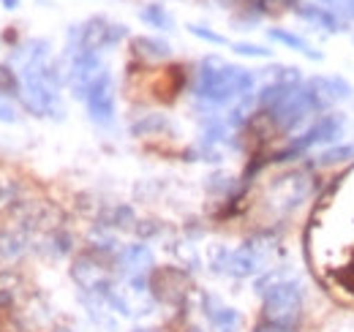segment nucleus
Instances as JSON below:
<instances>
[{
	"instance_id": "obj_1",
	"label": "nucleus",
	"mask_w": 354,
	"mask_h": 332,
	"mask_svg": "<svg viewBox=\"0 0 354 332\" xmlns=\"http://www.w3.org/2000/svg\"><path fill=\"white\" fill-rule=\"evenodd\" d=\"M259 104L270 115V120L275 123L278 131H297L308 123L310 115L319 112L313 95H310L308 84L300 82H275L267 84L259 93Z\"/></svg>"
},
{
	"instance_id": "obj_2",
	"label": "nucleus",
	"mask_w": 354,
	"mask_h": 332,
	"mask_svg": "<svg viewBox=\"0 0 354 332\" xmlns=\"http://www.w3.org/2000/svg\"><path fill=\"white\" fill-rule=\"evenodd\" d=\"M251 87H254L251 71L221 63L218 57H207L199 66L194 93H196V98H202L213 107H223V104H232V101L243 98L245 93H251Z\"/></svg>"
},
{
	"instance_id": "obj_3",
	"label": "nucleus",
	"mask_w": 354,
	"mask_h": 332,
	"mask_svg": "<svg viewBox=\"0 0 354 332\" xmlns=\"http://www.w3.org/2000/svg\"><path fill=\"white\" fill-rule=\"evenodd\" d=\"M259 294L265 302V322L295 327L303 313V286L286 273H270L259 281Z\"/></svg>"
},
{
	"instance_id": "obj_4",
	"label": "nucleus",
	"mask_w": 354,
	"mask_h": 332,
	"mask_svg": "<svg viewBox=\"0 0 354 332\" xmlns=\"http://www.w3.org/2000/svg\"><path fill=\"white\" fill-rule=\"evenodd\" d=\"M341 133H344V118L335 115V112H327V115H322L319 120H313L303 133H297V136L292 139V145H289L283 153H278V161H286V158H292V156L308 153L313 147H324V145L335 142Z\"/></svg>"
},
{
	"instance_id": "obj_5",
	"label": "nucleus",
	"mask_w": 354,
	"mask_h": 332,
	"mask_svg": "<svg viewBox=\"0 0 354 332\" xmlns=\"http://www.w3.org/2000/svg\"><path fill=\"white\" fill-rule=\"evenodd\" d=\"M265 253L259 250V246H243L237 250H221L218 256V270L234 278H251L257 273L265 270Z\"/></svg>"
},
{
	"instance_id": "obj_6",
	"label": "nucleus",
	"mask_w": 354,
	"mask_h": 332,
	"mask_svg": "<svg viewBox=\"0 0 354 332\" xmlns=\"http://www.w3.org/2000/svg\"><path fill=\"white\" fill-rule=\"evenodd\" d=\"M85 107H88L90 118L95 123L109 125L115 120V87H112L109 71H104L95 82L90 84L88 95H85Z\"/></svg>"
},
{
	"instance_id": "obj_7",
	"label": "nucleus",
	"mask_w": 354,
	"mask_h": 332,
	"mask_svg": "<svg viewBox=\"0 0 354 332\" xmlns=\"http://www.w3.org/2000/svg\"><path fill=\"white\" fill-rule=\"evenodd\" d=\"M308 90L310 95H313V101H316V107H319V112L322 109H330V107H335V104H341V101H346V98H352V84L346 82L344 77H335V74H322V77H313L308 80Z\"/></svg>"
},
{
	"instance_id": "obj_8",
	"label": "nucleus",
	"mask_w": 354,
	"mask_h": 332,
	"mask_svg": "<svg viewBox=\"0 0 354 332\" xmlns=\"http://www.w3.org/2000/svg\"><path fill=\"white\" fill-rule=\"evenodd\" d=\"M297 14L313 25V28H322V30H327V33H338L341 28H344V22H341V17L335 14V11H330L327 6H316V3H303L300 8H297Z\"/></svg>"
},
{
	"instance_id": "obj_9",
	"label": "nucleus",
	"mask_w": 354,
	"mask_h": 332,
	"mask_svg": "<svg viewBox=\"0 0 354 332\" xmlns=\"http://www.w3.org/2000/svg\"><path fill=\"white\" fill-rule=\"evenodd\" d=\"M205 313H207V319L213 322V327H216L218 332H234L237 330V324H240L237 311L221 305L216 297H205Z\"/></svg>"
},
{
	"instance_id": "obj_10",
	"label": "nucleus",
	"mask_w": 354,
	"mask_h": 332,
	"mask_svg": "<svg viewBox=\"0 0 354 332\" xmlns=\"http://www.w3.org/2000/svg\"><path fill=\"white\" fill-rule=\"evenodd\" d=\"M267 36H270L275 44H283V46L300 52V55L308 57V60H322V52H316V49H313L303 36H297V33H289V30H283V28H270Z\"/></svg>"
},
{
	"instance_id": "obj_11",
	"label": "nucleus",
	"mask_w": 354,
	"mask_h": 332,
	"mask_svg": "<svg viewBox=\"0 0 354 332\" xmlns=\"http://www.w3.org/2000/svg\"><path fill=\"white\" fill-rule=\"evenodd\" d=\"M139 19H142L145 25H150V28H158V30H172V25H175L172 14H169L164 6H158V3L145 6V8L139 11Z\"/></svg>"
},
{
	"instance_id": "obj_12",
	"label": "nucleus",
	"mask_w": 354,
	"mask_h": 332,
	"mask_svg": "<svg viewBox=\"0 0 354 332\" xmlns=\"http://www.w3.org/2000/svg\"><path fill=\"white\" fill-rule=\"evenodd\" d=\"M133 46H136V52H139V55L153 57V60H164V57H169V52H172L167 42H161V39H150V36L133 39Z\"/></svg>"
},
{
	"instance_id": "obj_13",
	"label": "nucleus",
	"mask_w": 354,
	"mask_h": 332,
	"mask_svg": "<svg viewBox=\"0 0 354 332\" xmlns=\"http://www.w3.org/2000/svg\"><path fill=\"white\" fill-rule=\"evenodd\" d=\"M352 156H354V147H349V145H344V147H333V150H324V153L319 156V166L341 164V161H346V158H352Z\"/></svg>"
},
{
	"instance_id": "obj_14",
	"label": "nucleus",
	"mask_w": 354,
	"mask_h": 332,
	"mask_svg": "<svg viewBox=\"0 0 354 332\" xmlns=\"http://www.w3.org/2000/svg\"><path fill=\"white\" fill-rule=\"evenodd\" d=\"M0 93L3 95H19L22 93V82L11 74V68L8 66H3L0 63Z\"/></svg>"
},
{
	"instance_id": "obj_15",
	"label": "nucleus",
	"mask_w": 354,
	"mask_h": 332,
	"mask_svg": "<svg viewBox=\"0 0 354 332\" xmlns=\"http://www.w3.org/2000/svg\"><path fill=\"white\" fill-rule=\"evenodd\" d=\"M232 52L243 55V57H272V49L259 46V44H248V42H234L232 44Z\"/></svg>"
},
{
	"instance_id": "obj_16",
	"label": "nucleus",
	"mask_w": 354,
	"mask_h": 332,
	"mask_svg": "<svg viewBox=\"0 0 354 332\" xmlns=\"http://www.w3.org/2000/svg\"><path fill=\"white\" fill-rule=\"evenodd\" d=\"M0 120L3 123H17L19 120L17 107L11 104V95H3V93H0Z\"/></svg>"
},
{
	"instance_id": "obj_17",
	"label": "nucleus",
	"mask_w": 354,
	"mask_h": 332,
	"mask_svg": "<svg viewBox=\"0 0 354 332\" xmlns=\"http://www.w3.org/2000/svg\"><path fill=\"white\" fill-rule=\"evenodd\" d=\"M188 30H191L196 39H202V42L218 44V46H223V44H226V39H223V36L213 33V30H207V28H202V25H188Z\"/></svg>"
},
{
	"instance_id": "obj_18",
	"label": "nucleus",
	"mask_w": 354,
	"mask_h": 332,
	"mask_svg": "<svg viewBox=\"0 0 354 332\" xmlns=\"http://www.w3.org/2000/svg\"><path fill=\"white\" fill-rule=\"evenodd\" d=\"M254 332H295V327H281V324H270V322H262Z\"/></svg>"
},
{
	"instance_id": "obj_19",
	"label": "nucleus",
	"mask_w": 354,
	"mask_h": 332,
	"mask_svg": "<svg viewBox=\"0 0 354 332\" xmlns=\"http://www.w3.org/2000/svg\"><path fill=\"white\" fill-rule=\"evenodd\" d=\"M352 0H322V6H327L330 11H338V8H349Z\"/></svg>"
},
{
	"instance_id": "obj_20",
	"label": "nucleus",
	"mask_w": 354,
	"mask_h": 332,
	"mask_svg": "<svg viewBox=\"0 0 354 332\" xmlns=\"http://www.w3.org/2000/svg\"><path fill=\"white\" fill-rule=\"evenodd\" d=\"M0 3H3V6H6V8H17V6H19V3H22V0H0Z\"/></svg>"
},
{
	"instance_id": "obj_21",
	"label": "nucleus",
	"mask_w": 354,
	"mask_h": 332,
	"mask_svg": "<svg viewBox=\"0 0 354 332\" xmlns=\"http://www.w3.org/2000/svg\"><path fill=\"white\" fill-rule=\"evenodd\" d=\"M346 11L352 14V19H354V0H352V3H349V8H346Z\"/></svg>"
},
{
	"instance_id": "obj_22",
	"label": "nucleus",
	"mask_w": 354,
	"mask_h": 332,
	"mask_svg": "<svg viewBox=\"0 0 354 332\" xmlns=\"http://www.w3.org/2000/svg\"><path fill=\"white\" fill-rule=\"evenodd\" d=\"M136 332H145V330H136Z\"/></svg>"
}]
</instances>
